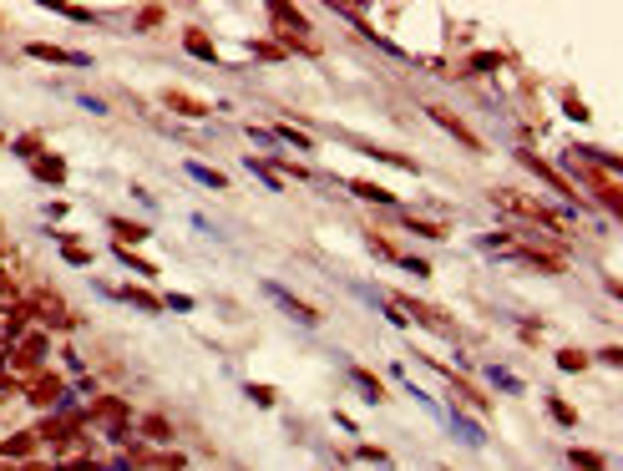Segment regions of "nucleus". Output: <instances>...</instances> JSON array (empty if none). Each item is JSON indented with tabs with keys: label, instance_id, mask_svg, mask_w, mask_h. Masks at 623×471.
Instances as JSON below:
<instances>
[{
	"label": "nucleus",
	"instance_id": "b1692460",
	"mask_svg": "<svg viewBox=\"0 0 623 471\" xmlns=\"http://www.w3.org/2000/svg\"><path fill=\"white\" fill-rule=\"evenodd\" d=\"M56 16H66V21H97L87 6H56Z\"/></svg>",
	"mask_w": 623,
	"mask_h": 471
},
{
	"label": "nucleus",
	"instance_id": "f8f14e48",
	"mask_svg": "<svg viewBox=\"0 0 623 471\" xmlns=\"http://www.w3.org/2000/svg\"><path fill=\"white\" fill-rule=\"evenodd\" d=\"M269 294H274V299H279V304H284L289 314H299V320H304V325H315V320H320V314H315V309H309V304H299L294 294H284L279 284H269Z\"/></svg>",
	"mask_w": 623,
	"mask_h": 471
},
{
	"label": "nucleus",
	"instance_id": "7c9ffc66",
	"mask_svg": "<svg viewBox=\"0 0 623 471\" xmlns=\"http://www.w3.org/2000/svg\"><path fill=\"white\" fill-rule=\"evenodd\" d=\"M279 137H284V142H299V147H309V142H315V137H304V132H294V127H284Z\"/></svg>",
	"mask_w": 623,
	"mask_h": 471
},
{
	"label": "nucleus",
	"instance_id": "0eeeda50",
	"mask_svg": "<svg viewBox=\"0 0 623 471\" xmlns=\"http://www.w3.org/2000/svg\"><path fill=\"white\" fill-rule=\"evenodd\" d=\"M522 168H532L537 178H548V183H553V188H558L563 198H578V193H573V183H568V178H558V173H553L548 163H542V157H537V152H522Z\"/></svg>",
	"mask_w": 623,
	"mask_h": 471
},
{
	"label": "nucleus",
	"instance_id": "5701e85b",
	"mask_svg": "<svg viewBox=\"0 0 623 471\" xmlns=\"http://www.w3.org/2000/svg\"><path fill=\"white\" fill-rule=\"evenodd\" d=\"M548 411H553V416H558V426H573V421H578V411H573V406H568V401H558V396H553V401H548Z\"/></svg>",
	"mask_w": 623,
	"mask_h": 471
},
{
	"label": "nucleus",
	"instance_id": "423d86ee",
	"mask_svg": "<svg viewBox=\"0 0 623 471\" xmlns=\"http://www.w3.org/2000/svg\"><path fill=\"white\" fill-rule=\"evenodd\" d=\"M517 259H522V264H532V269H542V274H563V269H568V259H563V254H542V249H527V244L517 249Z\"/></svg>",
	"mask_w": 623,
	"mask_h": 471
},
{
	"label": "nucleus",
	"instance_id": "f257e3e1",
	"mask_svg": "<svg viewBox=\"0 0 623 471\" xmlns=\"http://www.w3.org/2000/svg\"><path fill=\"white\" fill-rule=\"evenodd\" d=\"M492 203H497L502 213H512V218H527V223H542V228L568 233V208H553V203H542V198H532V193H522V188H492Z\"/></svg>",
	"mask_w": 623,
	"mask_h": 471
},
{
	"label": "nucleus",
	"instance_id": "a211bd4d",
	"mask_svg": "<svg viewBox=\"0 0 623 471\" xmlns=\"http://www.w3.org/2000/svg\"><path fill=\"white\" fill-rule=\"evenodd\" d=\"M558 370L578 375V370H588V355H583V350H558Z\"/></svg>",
	"mask_w": 623,
	"mask_h": 471
},
{
	"label": "nucleus",
	"instance_id": "a878e982",
	"mask_svg": "<svg viewBox=\"0 0 623 471\" xmlns=\"http://www.w3.org/2000/svg\"><path fill=\"white\" fill-rule=\"evenodd\" d=\"M254 51H259V61H284V46H274V41H259Z\"/></svg>",
	"mask_w": 623,
	"mask_h": 471
},
{
	"label": "nucleus",
	"instance_id": "39448f33",
	"mask_svg": "<svg viewBox=\"0 0 623 471\" xmlns=\"http://www.w3.org/2000/svg\"><path fill=\"white\" fill-rule=\"evenodd\" d=\"M406 309L416 314V320H421V325H431V330H441V335H451V330H456V325H451V314H446V309H431V304H421V299H406Z\"/></svg>",
	"mask_w": 623,
	"mask_h": 471
},
{
	"label": "nucleus",
	"instance_id": "1a4fd4ad",
	"mask_svg": "<svg viewBox=\"0 0 623 471\" xmlns=\"http://www.w3.org/2000/svg\"><path fill=\"white\" fill-rule=\"evenodd\" d=\"M87 421H107L112 431H122V426H127V406H122V401H97Z\"/></svg>",
	"mask_w": 623,
	"mask_h": 471
},
{
	"label": "nucleus",
	"instance_id": "c85d7f7f",
	"mask_svg": "<svg viewBox=\"0 0 623 471\" xmlns=\"http://www.w3.org/2000/svg\"><path fill=\"white\" fill-rule=\"evenodd\" d=\"M66 264H92V259H87L82 244H71V239H66Z\"/></svg>",
	"mask_w": 623,
	"mask_h": 471
},
{
	"label": "nucleus",
	"instance_id": "7ed1b4c3",
	"mask_svg": "<svg viewBox=\"0 0 623 471\" xmlns=\"http://www.w3.org/2000/svg\"><path fill=\"white\" fill-rule=\"evenodd\" d=\"M46 360V335H21V345L11 350V365L16 370H36Z\"/></svg>",
	"mask_w": 623,
	"mask_h": 471
},
{
	"label": "nucleus",
	"instance_id": "bb28decb",
	"mask_svg": "<svg viewBox=\"0 0 623 471\" xmlns=\"http://www.w3.org/2000/svg\"><path fill=\"white\" fill-rule=\"evenodd\" d=\"M117 233H122V239H137V244L147 239V228H142V223H117Z\"/></svg>",
	"mask_w": 623,
	"mask_h": 471
},
{
	"label": "nucleus",
	"instance_id": "9d476101",
	"mask_svg": "<svg viewBox=\"0 0 623 471\" xmlns=\"http://www.w3.org/2000/svg\"><path fill=\"white\" fill-rule=\"evenodd\" d=\"M31 168H36L41 183H66V163H61V157H31Z\"/></svg>",
	"mask_w": 623,
	"mask_h": 471
},
{
	"label": "nucleus",
	"instance_id": "393cba45",
	"mask_svg": "<svg viewBox=\"0 0 623 471\" xmlns=\"http://www.w3.org/2000/svg\"><path fill=\"white\" fill-rule=\"evenodd\" d=\"M122 299H132V304H142V309H158V299H152L147 289H122Z\"/></svg>",
	"mask_w": 623,
	"mask_h": 471
},
{
	"label": "nucleus",
	"instance_id": "4468645a",
	"mask_svg": "<svg viewBox=\"0 0 623 471\" xmlns=\"http://www.w3.org/2000/svg\"><path fill=\"white\" fill-rule=\"evenodd\" d=\"M168 107H173V112H188V117H208V102L183 97V92H168Z\"/></svg>",
	"mask_w": 623,
	"mask_h": 471
},
{
	"label": "nucleus",
	"instance_id": "f3484780",
	"mask_svg": "<svg viewBox=\"0 0 623 471\" xmlns=\"http://www.w3.org/2000/svg\"><path fill=\"white\" fill-rule=\"evenodd\" d=\"M147 471H183V456L178 451H163V456H142Z\"/></svg>",
	"mask_w": 623,
	"mask_h": 471
},
{
	"label": "nucleus",
	"instance_id": "f03ea898",
	"mask_svg": "<svg viewBox=\"0 0 623 471\" xmlns=\"http://www.w3.org/2000/svg\"><path fill=\"white\" fill-rule=\"evenodd\" d=\"M431 122H441V127H446V132H451V137H456L461 147H472V152H482V137H477L472 127H466V122H461L456 112H446V107H431Z\"/></svg>",
	"mask_w": 623,
	"mask_h": 471
},
{
	"label": "nucleus",
	"instance_id": "20e7f679",
	"mask_svg": "<svg viewBox=\"0 0 623 471\" xmlns=\"http://www.w3.org/2000/svg\"><path fill=\"white\" fill-rule=\"evenodd\" d=\"M26 401H31V406H51V401H61V375H36V380L26 385Z\"/></svg>",
	"mask_w": 623,
	"mask_h": 471
},
{
	"label": "nucleus",
	"instance_id": "c756f323",
	"mask_svg": "<svg viewBox=\"0 0 623 471\" xmlns=\"http://www.w3.org/2000/svg\"><path fill=\"white\" fill-rule=\"evenodd\" d=\"M16 152H26V157H41V142H36V137H16Z\"/></svg>",
	"mask_w": 623,
	"mask_h": 471
},
{
	"label": "nucleus",
	"instance_id": "9b49d317",
	"mask_svg": "<svg viewBox=\"0 0 623 471\" xmlns=\"http://www.w3.org/2000/svg\"><path fill=\"white\" fill-rule=\"evenodd\" d=\"M31 314H41V320H66V309H61V299H51V294H31V304H26Z\"/></svg>",
	"mask_w": 623,
	"mask_h": 471
},
{
	"label": "nucleus",
	"instance_id": "aec40b11",
	"mask_svg": "<svg viewBox=\"0 0 623 471\" xmlns=\"http://www.w3.org/2000/svg\"><path fill=\"white\" fill-rule=\"evenodd\" d=\"M188 51H193V56H203V61H218V56H213V46H208V36H203V31H188Z\"/></svg>",
	"mask_w": 623,
	"mask_h": 471
},
{
	"label": "nucleus",
	"instance_id": "2f4dec72",
	"mask_svg": "<svg viewBox=\"0 0 623 471\" xmlns=\"http://www.w3.org/2000/svg\"><path fill=\"white\" fill-rule=\"evenodd\" d=\"M21 471H41V466H21Z\"/></svg>",
	"mask_w": 623,
	"mask_h": 471
},
{
	"label": "nucleus",
	"instance_id": "dca6fc26",
	"mask_svg": "<svg viewBox=\"0 0 623 471\" xmlns=\"http://www.w3.org/2000/svg\"><path fill=\"white\" fill-rule=\"evenodd\" d=\"M142 436H147V441H168V436H173V426H168L163 416H142Z\"/></svg>",
	"mask_w": 623,
	"mask_h": 471
},
{
	"label": "nucleus",
	"instance_id": "6e6552de",
	"mask_svg": "<svg viewBox=\"0 0 623 471\" xmlns=\"http://www.w3.org/2000/svg\"><path fill=\"white\" fill-rule=\"evenodd\" d=\"M26 56H36V61H61V66H76V61H87V56H76V51H66V46H46V41L26 46Z\"/></svg>",
	"mask_w": 623,
	"mask_h": 471
},
{
	"label": "nucleus",
	"instance_id": "cd10ccee",
	"mask_svg": "<svg viewBox=\"0 0 623 471\" xmlns=\"http://www.w3.org/2000/svg\"><path fill=\"white\" fill-rule=\"evenodd\" d=\"M193 178L208 183V188H223V173H213V168H193Z\"/></svg>",
	"mask_w": 623,
	"mask_h": 471
},
{
	"label": "nucleus",
	"instance_id": "ddd939ff",
	"mask_svg": "<svg viewBox=\"0 0 623 471\" xmlns=\"http://www.w3.org/2000/svg\"><path fill=\"white\" fill-rule=\"evenodd\" d=\"M451 390H456V401H466V406H477V411H487V406H492V401L482 396V390H477L472 380H461V375L451 380Z\"/></svg>",
	"mask_w": 623,
	"mask_h": 471
},
{
	"label": "nucleus",
	"instance_id": "4be33fe9",
	"mask_svg": "<svg viewBox=\"0 0 623 471\" xmlns=\"http://www.w3.org/2000/svg\"><path fill=\"white\" fill-rule=\"evenodd\" d=\"M355 193H360V198H370V203H380V208H391V193L375 188V183H355Z\"/></svg>",
	"mask_w": 623,
	"mask_h": 471
},
{
	"label": "nucleus",
	"instance_id": "2eb2a0df",
	"mask_svg": "<svg viewBox=\"0 0 623 471\" xmlns=\"http://www.w3.org/2000/svg\"><path fill=\"white\" fill-rule=\"evenodd\" d=\"M568 461H573L578 471H603V466H608V461H603V451H583V446H578V451H568Z\"/></svg>",
	"mask_w": 623,
	"mask_h": 471
},
{
	"label": "nucleus",
	"instance_id": "6ab92c4d",
	"mask_svg": "<svg viewBox=\"0 0 623 471\" xmlns=\"http://www.w3.org/2000/svg\"><path fill=\"white\" fill-rule=\"evenodd\" d=\"M31 446H36V436H11V441L0 446V451H6V456L16 461V456H31Z\"/></svg>",
	"mask_w": 623,
	"mask_h": 471
},
{
	"label": "nucleus",
	"instance_id": "412c9836",
	"mask_svg": "<svg viewBox=\"0 0 623 471\" xmlns=\"http://www.w3.org/2000/svg\"><path fill=\"white\" fill-rule=\"evenodd\" d=\"M163 16H168L163 6H142V11H137V26H142V31H152V26H163Z\"/></svg>",
	"mask_w": 623,
	"mask_h": 471
}]
</instances>
